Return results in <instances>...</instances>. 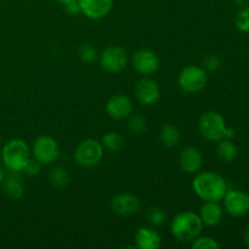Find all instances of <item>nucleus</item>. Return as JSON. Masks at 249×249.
Returning <instances> with one entry per match:
<instances>
[{
    "mask_svg": "<svg viewBox=\"0 0 249 249\" xmlns=\"http://www.w3.org/2000/svg\"><path fill=\"white\" fill-rule=\"evenodd\" d=\"M55 1H57L58 4H61L62 6H66V5H68L70 2H73L75 1V0H55Z\"/></svg>",
    "mask_w": 249,
    "mask_h": 249,
    "instance_id": "2f4dec72",
    "label": "nucleus"
},
{
    "mask_svg": "<svg viewBox=\"0 0 249 249\" xmlns=\"http://www.w3.org/2000/svg\"><path fill=\"white\" fill-rule=\"evenodd\" d=\"M198 215L203 225L215 226L223 220L224 209L219 204V202H204V204L199 209Z\"/></svg>",
    "mask_w": 249,
    "mask_h": 249,
    "instance_id": "f3484780",
    "label": "nucleus"
},
{
    "mask_svg": "<svg viewBox=\"0 0 249 249\" xmlns=\"http://www.w3.org/2000/svg\"><path fill=\"white\" fill-rule=\"evenodd\" d=\"M135 94L141 105L152 106V105L157 104L160 100V89L156 80L151 79V78H142L136 84Z\"/></svg>",
    "mask_w": 249,
    "mask_h": 249,
    "instance_id": "f8f14e48",
    "label": "nucleus"
},
{
    "mask_svg": "<svg viewBox=\"0 0 249 249\" xmlns=\"http://www.w3.org/2000/svg\"><path fill=\"white\" fill-rule=\"evenodd\" d=\"M172 233L180 242H190L201 235L203 223L197 213L182 212L175 215L172 221Z\"/></svg>",
    "mask_w": 249,
    "mask_h": 249,
    "instance_id": "7ed1b4c3",
    "label": "nucleus"
},
{
    "mask_svg": "<svg viewBox=\"0 0 249 249\" xmlns=\"http://www.w3.org/2000/svg\"><path fill=\"white\" fill-rule=\"evenodd\" d=\"M233 1H235L237 5H241V6H242V5L246 4V1H247V0H233Z\"/></svg>",
    "mask_w": 249,
    "mask_h": 249,
    "instance_id": "72a5a7b5",
    "label": "nucleus"
},
{
    "mask_svg": "<svg viewBox=\"0 0 249 249\" xmlns=\"http://www.w3.org/2000/svg\"><path fill=\"white\" fill-rule=\"evenodd\" d=\"M41 165L43 164H41L40 162H38L36 158L29 157V160H27L26 165H24L22 172H24L27 175H29V177H36V175H38L39 173H40Z\"/></svg>",
    "mask_w": 249,
    "mask_h": 249,
    "instance_id": "cd10ccee",
    "label": "nucleus"
},
{
    "mask_svg": "<svg viewBox=\"0 0 249 249\" xmlns=\"http://www.w3.org/2000/svg\"><path fill=\"white\" fill-rule=\"evenodd\" d=\"M179 164L187 174H196L203 164V156L198 148L189 146L180 152Z\"/></svg>",
    "mask_w": 249,
    "mask_h": 249,
    "instance_id": "2eb2a0df",
    "label": "nucleus"
},
{
    "mask_svg": "<svg viewBox=\"0 0 249 249\" xmlns=\"http://www.w3.org/2000/svg\"><path fill=\"white\" fill-rule=\"evenodd\" d=\"M236 28L242 33H248L249 32V7H242L237 12L235 18Z\"/></svg>",
    "mask_w": 249,
    "mask_h": 249,
    "instance_id": "a878e982",
    "label": "nucleus"
},
{
    "mask_svg": "<svg viewBox=\"0 0 249 249\" xmlns=\"http://www.w3.org/2000/svg\"><path fill=\"white\" fill-rule=\"evenodd\" d=\"M216 155L224 162L231 163L237 158L238 148L231 139H224V140L218 141L216 145Z\"/></svg>",
    "mask_w": 249,
    "mask_h": 249,
    "instance_id": "a211bd4d",
    "label": "nucleus"
},
{
    "mask_svg": "<svg viewBox=\"0 0 249 249\" xmlns=\"http://www.w3.org/2000/svg\"><path fill=\"white\" fill-rule=\"evenodd\" d=\"M148 220L153 224V225H162L168 220V215L162 208H152L148 212Z\"/></svg>",
    "mask_w": 249,
    "mask_h": 249,
    "instance_id": "bb28decb",
    "label": "nucleus"
},
{
    "mask_svg": "<svg viewBox=\"0 0 249 249\" xmlns=\"http://www.w3.org/2000/svg\"><path fill=\"white\" fill-rule=\"evenodd\" d=\"M0 146H1V138H0Z\"/></svg>",
    "mask_w": 249,
    "mask_h": 249,
    "instance_id": "f704fd0d",
    "label": "nucleus"
},
{
    "mask_svg": "<svg viewBox=\"0 0 249 249\" xmlns=\"http://www.w3.org/2000/svg\"><path fill=\"white\" fill-rule=\"evenodd\" d=\"M198 130L202 138L208 141H214V142H218L224 139L232 140L236 136L235 129L226 126L224 117L214 111L206 112L199 118Z\"/></svg>",
    "mask_w": 249,
    "mask_h": 249,
    "instance_id": "f03ea898",
    "label": "nucleus"
},
{
    "mask_svg": "<svg viewBox=\"0 0 249 249\" xmlns=\"http://www.w3.org/2000/svg\"><path fill=\"white\" fill-rule=\"evenodd\" d=\"M32 156L41 164H53L60 157V146L51 136H38L32 145Z\"/></svg>",
    "mask_w": 249,
    "mask_h": 249,
    "instance_id": "0eeeda50",
    "label": "nucleus"
},
{
    "mask_svg": "<svg viewBox=\"0 0 249 249\" xmlns=\"http://www.w3.org/2000/svg\"><path fill=\"white\" fill-rule=\"evenodd\" d=\"M135 243L140 249H158L162 246V238L157 231L142 226L135 232Z\"/></svg>",
    "mask_w": 249,
    "mask_h": 249,
    "instance_id": "dca6fc26",
    "label": "nucleus"
},
{
    "mask_svg": "<svg viewBox=\"0 0 249 249\" xmlns=\"http://www.w3.org/2000/svg\"><path fill=\"white\" fill-rule=\"evenodd\" d=\"M191 247L194 249H218L220 245L215 238L209 236H198L194 240Z\"/></svg>",
    "mask_w": 249,
    "mask_h": 249,
    "instance_id": "393cba45",
    "label": "nucleus"
},
{
    "mask_svg": "<svg viewBox=\"0 0 249 249\" xmlns=\"http://www.w3.org/2000/svg\"><path fill=\"white\" fill-rule=\"evenodd\" d=\"M128 118V126L133 133L141 134L146 130V128H147V121H146L145 117L141 116V114L131 113Z\"/></svg>",
    "mask_w": 249,
    "mask_h": 249,
    "instance_id": "b1692460",
    "label": "nucleus"
},
{
    "mask_svg": "<svg viewBox=\"0 0 249 249\" xmlns=\"http://www.w3.org/2000/svg\"><path fill=\"white\" fill-rule=\"evenodd\" d=\"M5 178H6V175H5V170H4V168H2V165L0 164V185L2 184V181L5 180Z\"/></svg>",
    "mask_w": 249,
    "mask_h": 249,
    "instance_id": "7c9ffc66",
    "label": "nucleus"
},
{
    "mask_svg": "<svg viewBox=\"0 0 249 249\" xmlns=\"http://www.w3.org/2000/svg\"><path fill=\"white\" fill-rule=\"evenodd\" d=\"M140 208V201L133 194L123 192L113 197L111 201V209L118 215H131Z\"/></svg>",
    "mask_w": 249,
    "mask_h": 249,
    "instance_id": "4468645a",
    "label": "nucleus"
},
{
    "mask_svg": "<svg viewBox=\"0 0 249 249\" xmlns=\"http://www.w3.org/2000/svg\"><path fill=\"white\" fill-rule=\"evenodd\" d=\"M100 65L109 73H119L128 65V53L121 46H108L99 56Z\"/></svg>",
    "mask_w": 249,
    "mask_h": 249,
    "instance_id": "6e6552de",
    "label": "nucleus"
},
{
    "mask_svg": "<svg viewBox=\"0 0 249 249\" xmlns=\"http://www.w3.org/2000/svg\"><path fill=\"white\" fill-rule=\"evenodd\" d=\"M106 112L112 119L122 121L133 113V102L125 95H114L107 101Z\"/></svg>",
    "mask_w": 249,
    "mask_h": 249,
    "instance_id": "ddd939ff",
    "label": "nucleus"
},
{
    "mask_svg": "<svg viewBox=\"0 0 249 249\" xmlns=\"http://www.w3.org/2000/svg\"><path fill=\"white\" fill-rule=\"evenodd\" d=\"M220 58L216 55H213V53H209V55H207L206 57L203 58V68L206 71L213 72V71L219 70V68H220Z\"/></svg>",
    "mask_w": 249,
    "mask_h": 249,
    "instance_id": "c85d7f7f",
    "label": "nucleus"
},
{
    "mask_svg": "<svg viewBox=\"0 0 249 249\" xmlns=\"http://www.w3.org/2000/svg\"><path fill=\"white\" fill-rule=\"evenodd\" d=\"M226 213L232 216H243L249 213V196L240 190H228L223 198Z\"/></svg>",
    "mask_w": 249,
    "mask_h": 249,
    "instance_id": "1a4fd4ad",
    "label": "nucleus"
},
{
    "mask_svg": "<svg viewBox=\"0 0 249 249\" xmlns=\"http://www.w3.org/2000/svg\"><path fill=\"white\" fill-rule=\"evenodd\" d=\"M63 9H65V11L67 12L68 15H72V16L80 14V7H79V4H78V0H75V1L73 2H70L68 5L63 6Z\"/></svg>",
    "mask_w": 249,
    "mask_h": 249,
    "instance_id": "c756f323",
    "label": "nucleus"
},
{
    "mask_svg": "<svg viewBox=\"0 0 249 249\" xmlns=\"http://www.w3.org/2000/svg\"><path fill=\"white\" fill-rule=\"evenodd\" d=\"M207 71L199 66L190 65L182 68L178 77V84L182 91L187 94H196L207 85Z\"/></svg>",
    "mask_w": 249,
    "mask_h": 249,
    "instance_id": "39448f33",
    "label": "nucleus"
},
{
    "mask_svg": "<svg viewBox=\"0 0 249 249\" xmlns=\"http://www.w3.org/2000/svg\"><path fill=\"white\" fill-rule=\"evenodd\" d=\"M195 194L204 202H219L224 198L229 186L226 180L215 172H202L192 181Z\"/></svg>",
    "mask_w": 249,
    "mask_h": 249,
    "instance_id": "f257e3e1",
    "label": "nucleus"
},
{
    "mask_svg": "<svg viewBox=\"0 0 249 249\" xmlns=\"http://www.w3.org/2000/svg\"><path fill=\"white\" fill-rule=\"evenodd\" d=\"M29 157V147L22 139H11L2 146L1 162L11 173L22 172Z\"/></svg>",
    "mask_w": 249,
    "mask_h": 249,
    "instance_id": "20e7f679",
    "label": "nucleus"
},
{
    "mask_svg": "<svg viewBox=\"0 0 249 249\" xmlns=\"http://www.w3.org/2000/svg\"><path fill=\"white\" fill-rule=\"evenodd\" d=\"M131 63L138 73L142 75H150L157 72L160 68V57L155 51L150 49H140L134 53Z\"/></svg>",
    "mask_w": 249,
    "mask_h": 249,
    "instance_id": "9d476101",
    "label": "nucleus"
},
{
    "mask_svg": "<svg viewBox=\"0 0 249 249\" xmlns=\"http://www.w3.org/2000/svg\"><path fill=\"white\" fill-rule=\"evenodd\" d=\"M104 157V146L95 139H85L74 151V158L79 165L92 168L99 164Z\"/></svg>",
    "mask_w": 249,
    "mask_h": 249,
    "instance_id": "423d86ee",
    "label": "nucleus"
},
{
    "mask_svg": "<svg viewBox=\"0 0 249 249\" xmlns=\"http://www.w3.org/2000/svg\"><path fill=\"white\" fill-rule=\"evenodd\" d=\"M102 146L106 150L111 151V152H119L124 148L125 146V140H124L123 136L118 133H114V131H109V133L105 134L102 136L101 140Z\"/></svg>",
    "mask_w": 249,
    "mask_h": 249,
    "instance_id": "412c9836",
    "label": "nucleus"
},
{
    "mask_svg": "<svg viewBox=\"0 0 249 249\" xmlns=\"http://www.w3.org/2000/svg\"><path fill=\"white\" fill-rule=\"evenodd\" d=\"M78 4L80 14L85 15L90 19L99 21L111 12L113 0H78Z\"/></svg>",
    "mask_w": 249,
    "mask_h": 249,
    "instance_id": "9b49d317",
    "label": "nucleus"
},
{
    "mask_svg": "<svg viewBox=\"0 0 249 249\" xmlns=\"http://www.w3.org/2000/svg\"><path fill=\"white\" fill-rule=\"evenodd\" d=\"M2 191L6 196H9L12 199H19L23 197L24 187L22 182L17 178H5L2 181Z\"/></svg>",
    "mask_w": 249,
    "mask_h": 249,
    "instance_id": "aec40b11",
    "label": "nucleus"
},
{
    "mask_svg": "<svg viewBox=\"0 0 249 249\" xmlns=\"http://www.w3.org/2000/svg\"><path fill=\"white\" fill-rule=\"evenodd\" d=\"M78 53H79L80 61L85 65H92L99 58V53H97L96 48L92 46L91 44H82L79 46Z\"/></svg>",
    "mask_w": 249,
    "mask_h": 249,
    "instance_id": "5701e85b",
    "label": "nucleus"
},
{
    "mask_svg": "<svg viewBox=\"0 0 249 249\" xmlns=\"http://www.w3.org/2000/svg\"><path fill=\"white\" fill-rule=\"evenodd\" d=\"M245 243L249 247V228L246 230V232H245Z\"/></svg>",
    "mask_w": 249,
    "mask_h": 249,
    "instance_id": "473e14b6",
    "label": "nucleus"
},
{
    "mask_svg": "<svg viewBox=\"0 0 249 249\" xmlns=\"http://www.w3.org/2000/svg\"><path fill=\"white\" fill-rule=\"evenodd\" d=\"M160 139L163 145L167 146V147H175V146L179 145L181 135H180V131L177 126L173 125V124H165L160 129Z\"/></svg>",
    "mask_w": 249,
    "mask_h": 249,
    "instance_id": "6ab92c4d",
    "label": "nucleus"
},
{
    "mask_svg": "<svg viewBox=\"0 0 249 249\" xmlns=\"http://www.w3.org/2000/svg\"><path fill=\"white\" fill-rule=\"evenodd\" d=\"M49 181L56 189H65L70 184V175L66 168L57 165V167H53L49 173Z\"/></svg>",
    "mask_w": 249,
    "mask_h": 249,
    "instance_id": "4be33fe9",
    "label": "nucleus"
}]
</instances>
